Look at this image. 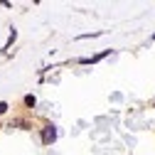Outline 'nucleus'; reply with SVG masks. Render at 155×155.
<instances>
[{"label":"nucleus","mask_w":155,"mask_h":155,"mask_svg":"<svg viewBox=\"0 0 155 155\" xmlns=\"http://www.w3.org/2000/svg\"><path fill=\"white\" fill-rule=\"evenodd\" d=\"M8 111V104H3V101H0V113H5Z\"/></svg>","instance_id":"obj_2"},{"label":"nucleus","mask_w":155,"mask_h":155,"mask_svg":"<svg viewBox=\"0 0 155 155\" xmlns=\"http://www.w3.org/2000/svg\"><path fill=\"white\" fill-rule=\"evenodd\" d=\"M42 140H45V145H49V143H54V140H57V130H54L52 126H47V128H45Z\"/></svg>","instance_id":"obj_1"}]
</instances>
